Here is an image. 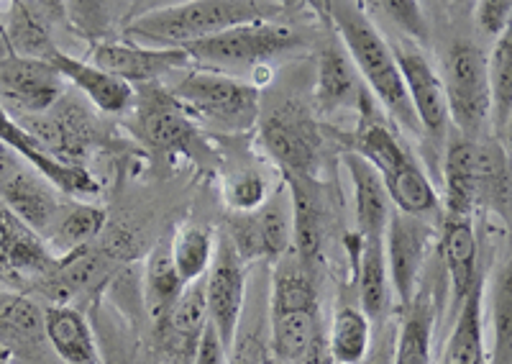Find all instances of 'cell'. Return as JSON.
I'll return each mask as SVG.
<instances>
[{"label": "cell", "mask_w": 512, "mask_h": 364, "mask_svg": "<svg viewBox=\"0 0 512 364\" xmlns=\"http://www.w3.org/2000/svg\"><path fill=\"white\" fill-rule=\"evenodd\" d=\"M280 11V3L264 0H187L131 18L123 36L141 47L182 49L233 26L274 21Z\"/></svg>", "instance_id": "cell-3"}, {"label": "cell", "mask_w": 512, "mask_h": 364, "mask_svg": "<svg viewBox=\"0 0 512 364\" xmlns=\"http://www.w3.org/2000/svg\"><path fill=\"white\" fill-rule=\"evenodd\" d=\"M190 364H228V352L223 347V341L218 339L213 323H205L203 334H200L198 347H195V354H192Z\"/></svg>", "instance_id": "cell-41"}, {"label": "cell", "mask_w": 512, "mask_h": 364, "mask_svg": "<svg viewBox=\"0 0 512 364\" xmlns=\"http://www.w3.org/2000/svg\"><path fill=\"white\" fill-rule=\"evenodd\" d=\"M438 236H441L443 265H446L448 288H451V293H448V300H451L448 318L454 321L459 306L464 303V298L479 277V239L477 229H474V218L443 213Z\"/></svg>", "instance_id": "cell-15"}, {"label": "cell", "mask_w": 512, "mask_h": 364, "mask_svg": "<svg viewBox=\"0 0 512 364\" xmlns=\"http://www.w3.org/2000/svg\"><path fill=\"white\" fill-rule=\"evenodd\" d=\"M351 152L367 159L382 177L384 190L390 195L395 211L425 218L441 208L436 188L418 159L397 139L395 129L379 113V103L364 90L359 100V124L349 136Z\"/></svg>", "instance_id": "cell-2"}, {"label": "cell", "mask_w": 512, "mask_h": 364, "mask_svg": "<svg viewBox=\"0 0 512 364\" xmlns=\"http://www.w3.org/2000/svg\"><path fill=\"white\" fill-rule=\"evenodd\" d=\"M13 213L0 208V282L8 285V239H11Z\"/></svg>", "instance_id": "cell-42"}, {"label": "cell", "mask_w": 512, "mask_h": 364, "mask_svg": "<svg viewBox=\"0 0 512 364\" xmlns=\"http://www.w3.org/2000/svg\"><path fill=\"white\" fill-rule=\"evenodd\" d=\"M205 323H208V303H205L203 277V280H195L182 288V293L175 300V306L169 308V316L162 329L169 334L172 347L177 344L180 354H187V359L192 362V354H195V347H198Z\"/></svg>", "instance_id": "cell-32"}, {"label": "cell", "mask_w": 512, "mask_h": 364, "mask_svg": "<svg viewBox=\"0 0 512 364\" xmlns=\"http://www.w3.org/2000/svg\"><path fill=\"white\" fill-rule=\"evenodd\" d=\"M180 277H177L172 257H169L167 244H159L152 249L149 259H146L144 272V300L149 308V316L154 318L157 329H162L164 321L169 316V308L175 306L177 295L182 293Z\"/></svg>", "instance_id": "cell-36"}, {"label": "cell", "mask_w": 512, "mask_h": 364, "mask_svg": "<svg viewBox=\"0 0 512 364\" xmlns=\"http://www.w3.org/2000/svg\"><path fill=\"white\" fill-rule=\"evenodd\" d=\"M356 257V277H359L361 311L372 323L382 326L390 311V277L384 265L382 239H361Z\"/></svg>", "instance_id": "cell-30"}, {"label": "cell", "mask_w": 512, "mask_h": 364, "mask_svg": "<svg viewBox=\"0 0 512 364\" xmlns=\"http://www.w3.org/2000/svg\"><path fill=\"white\" fill-rule=\"evenodd\" d=\"M269 349V306L267 293H246L239 329L228 347V364H264Z\"/></svg>", "instance_id": "cell-33"}, {"label": "cell", "mask_w": 512, "mask_h": 364, "mask_svg": "<svg viewBox=\"0 0 512 364\" xmlns=\"http://www.w3.org/2000/svg\"><path fill=\"white\" fill-rule=\"evenodd\" d=\"M303 47V36L295 29L277 21H259V24L233 26L216 36L192 42L182 52L192 59V65H203V70L228 72L259 70L282 54H290Z\"/></svg>", "instance_id": "cell-6"}, {"label": "cell", "mask_w": 512, "mask_h": 364, "mask_svg": "<svg viewBox=\"0 0 512 364\" xmlns=\"http://www.w3.org/2000/svg\"><path fill=\"white\" fill-rule=\"evenodd\" d=\"M223 198H226V206L236 216H249V213H256L267 203L269 185L259 172H236V175L226 180Z\"/></svg>", "instance_id": "cell-38"}, {"label": "cell", "mask_w": 512, "mask_h": 364, "mask_svg": "<svg viewBox=\"0 0 512 364\" xmlns=\"http://www.w3.org/2000/svg\"><path fill=\"white\" fill-rule=\"evenodd\" d=\"M436 236L438 229L428 224L425 218L392 211L390 221H387L382 236L384 265H387L390 288L395 290L400 311H408L413 306L420 280H423L425 259H428Z\"/></svg>", "instance_id": "cell-9"}, {"label": "cell", "mask_w": 512, "mask_h": 364, "mask_svg": "<svg viewBox=\"0 0 512 364\" xmlns=\"http://www.w3.org/2000/svg\"><path fill=\"white\" fill-rule=\"evenodd\" d=\"M287 98L264 103L259 111V136L269 157L285 170L287 177H310L318 162L320 136L318 121L303 98L285 93Z\"/></svg>", "instance_id": "cell-8"}, {"label": "cell", "mask_w": 512, "mask_h": 364, "mask_svg": "<svg viewBox=\"0 0 512 364\" xmlns=\"http://www.w3.org/2000/svg\"><path fill=\"white\" fill-rule=\"evenodd\" d=\"M3 34H6V21H3V16H0V44H6L3 42Z\"/></svg>", "instance_id": "cell-43"}, {"label": "cell", "mask_w": 512, "mask_h": 364, "mask_svg": "<svg viewBox=\"0 0 512 364\" xmlns=\"http://www.w3.org/2000/svg\"><path fill=\"white\" fill-rule=\"evenodd\" d=\"M264 364H285V362H280V359H277V357H272V354H269V357L264 359Z\"/></svg>", "instance_id": "cell-44"}, {"label": "cell", "mask_w": 512, "mask_h": 364, "mask_svg": "<svg viewBox=\"0 0 512 364\" xmlns=\"http://www.w3.org/2000/svg\"><path fill=\"white\" fill-rule=\"evenodd\" d=\"M479 139H466L448 129L443 144V213L472 216L477 211Z\"/></svg>", "instance_id": "cell-16"}, {"label": "cell", "mask_w": 512, "mask_h": 364, "mask_svg": "<svg viewBox=\"0 0 512 364\" xmlns=\"http://www.w3.org/2000/svg\"><path fill=\"white\" fill-rule=\"evenodd\" d=\"M246 293H249L246 262L239 257L231 239L221 234L216 241V254H213L210 270L205 275V303H208V321L213 323L226 352L239 329Z\"/></svg>", "instance_id": "cell-12"}, {"label": "cell", "mask_w": 512, "mask_h": 364, "mask_svg": "<svg viewBox=\"0 0 512 364\" xmlns=\"http://www.w3.org/2000/svg\"><path fill=\"white\" fill-rule=\"evenodd\" d=\"M438 75L451 129L466 139H482L489 126L487 54L469 39H454L443 49Z\"/></svg>", "instance_id": "cell-7"}, {"label": "cell", "mask_w": 512, "mask_h": 364, "mask_svg": "<svg viewBox=\"0 0 512 364\" xmlns=\"http://www.w3.org/2000/svg\"><path fill=\"white\" fill-rule=\"evenodd\" d=\"M507 149L497 139H479V182L477 211H495L500 218H510V159Z\"/></svg>", "instance_id": "cell-31"}, {"label": "cell", "mask_w": 512, "mask_h": 364, "mask_svg": "<svg viewBox=\"0 0 512 364\" xmlns=\"http://www.w3.org/2000/svg\"><path fill=\"white\" fill-rule=\"evenodd\" d=\"M269 306V349L285 364H300L320 326L318 285L310 265L300 262L295 252L277 259L267 290Z\"/></svg>", "instance_id": "cell-4"}, {"label": "cell", "mask_w": 512, "mask_h": 364, "mask_svg": "<svg viewBox=\"0 0 512 364\" xmlns=\"http://www.w3.org/2000/svg\"><path fill=\"white\" fill-rule=\"evenodd\" d=\"M169 95L195 121L233 134L254 129L262 111V90L216 70H190Z\"/></svg>", "instance_id": "cell-5"}, {"label": "cell", "mask_w": 512, "mask_h": 364, "mask_svg": "<svg viewBox=\"0 0 512 364\" xmlns=\"http://www.w3.org/2000/svg\"><path fill=\"white\" fill-rule=\"evenodd\" d=\"M344 165L349 170L351 185H354V211H356V226H359L361 239H382L387 221L392 216L390 195L384 190L382 177L377 175L367 159H361L359 154L346 152Z\"/></svg>", "instance_id": "cell-22"}, {"label": "cell", "mask_w": 512, "mask_h": 364, "mask_svg": "<svg viewBox=\"0 0 512 364\" xmlns=\"http://www.w3.org/2000/svg\"><path fill=\"white\" fill-rule=\"evenodd\" d=\"M44 308L26 295H0V362L11 357L24 362L44 359Z\"/></svg>", "instance_id": "cell-17"}, {"label": "cell", "mask_w": 512, "mask_h": 364, "mask_svg": "<svg viewBox=\"0 0 512 364\" xmlns=\"http://www.w3.org/2000/svg\"><path fill=\"white\" fill-rule=\"evenodd\" d=\"M226 236L246 265L259 259L277 262L285 257L292 249V200L287 185H282L277 193H269L267 203L256 213H233Z\"/></svg>", "instance_id": "cell-11"}, {"label": "cell", "mask_w": 512, "mask_h": 364, "mask_svg": "<svg viewBox=\"0 0 512 364\" xmlns=\"http://www.w3.org/2000/svg\"><path fill=\"white\" fill-rule=\"evenodd\" d=\"M326 341L333 364H364L372 349V321L356 306L336 308Z\"/></svg>", "instance_id": "cell-34"}, {"label": "cell", "mask_w": 512, "mask_h": 364, "mask_svg": "<svg viewBox=\"0 0 512 364\" xmlns=\"http://www.w3.org/2000/svg\"><path fill=\"white\" fill-rule=\"evenodd\" d=\"M451 336L443 349L441 364H487L484 344V277L479 275L474 288L454 316Z\"/></svg>", "instance_id": "cell-26"}, {"label": "cell", "mask_w": 512, "mask_h": 364, "mask_svg": "<svg viewBox=\"0 0 512 364\" xmlns=\"http://www.w3.org/2000/svg\"><path fill=\"white\" fill-rule=\"evenodd\" d=\"M285 185L292 200V252L300 262L313 267L326 236L323 200L310 177H287Z\"/></svg>", "instance_id": "cell-23"}, {"label": "cell", "mask_w": 512, "mask_h": 364, "mask_svg": "<svg viewBox=\"0 0 512 364\" xmlns=\"http://www.w3.org/2000/svg\"><path fill=\"white\" fill-rule=\"evenodd\" d=\"M44 336L64 364H100L93 329L75 306L44 308Z\"/></svg>", "instance_id": "cell-24"}, {"label": "cell", "mask_w": 512, "mask_h": 364, "mask_svg": "<svg viewBox=\"0 0 512 364\" xmlns=\"http://www.w3.org/2000/svg\"><path fill=\"white\" fill-rule=\"evenodd\" d=\"M0 198L6 203V211H11L21 224H26L39 236L47 234L64 203L59 198V190L49 185L44 177L18 170V167L0 180Z\"/></svg>", "instance_id": "cell-20"}, {"label": "cell", "mask_w": 512, "mask_h": 364, "mask_svg": "<svg viewBox=\"0 0 512 364\" xmlns=\"http://www.w3.org/2000/svg\"><path fill=\"white\" fill-rule=\"evenodd\" d=\"M108 224V213L85 200H67L54 216L47 234L41 236L54 257H67L82 247H90Z\"/></svg>", "instance_id": "cell-27"}, {"label": "cell", "mask_w": 512, "mask_h": 364, "mask_svg": "<svg viewBox=\"0 0 512 364\" xmlns=\"http://www.w3.org/2000/svg\"><path fill=\"white\" fill-rule=\"evenodd\" d=\"M6 21V42L8 54L26 59H41V62H52L59 47L52 39V26L49 16L41 13V3H11Z\"/></svg>", "instance_id": "cell-28"}, {"label": "cell", "mask_w": 512, "mask_h": 364, "mask_svg": "<svg viewBox=\"0 0 512 364\" xmlns=\"http://www.w3.org/2000/svg\"><path fill=\"white\" fill-rule=\"evenodd\" d=\"M474 21L477 29L482 31L487 39H500L505 31H510L512 18V3L510 0H482L474 6Z\"/></svg>", "instance_id": "cell-40"}, {"label": "cell", "mask_w": 512, "mask_h": 364, "mask_svg": "<svg viewBox=\"0 0 512 364\" xmlns=\"http://www.w3.org/2000/svg\"><path fill=\"white\" fill-rule=\"evenodd\" d=\"M487 88H489V124L492 131L510 152V124H512V31H505L495 39L492 54L487 57Z\"/></svg>", "instance_id": "cell-29"}, {"label": "cell", "mask_w": 512, "mask_h": 364, "mask_svg": "<svg viewBox=\"0 0 512 364\" xmlns=\"http://www.w3.org/2000/svg\"><path fill=\"white\" fill-rule=\"evenodd\" d=\"M392 54L400 67L402 83L408 90V98L413 103V111L418 116L420 134L436 147V152H443L446 136L451 124H448V108H446V93H443V83L428 54L423 47L405 36L390 42Z\"/></svg>", "instance_id": "cell-10"}, {"label": "cell", "mask_w": 512, "mask_h": 364, "mask_svg": "<svg viewBox=\"0 0 512 364\" xmlns=\"http://www.w3.org/2000/svg\"><path fill=\"white\" fill-rule=\"evenodd\" d=\"M139 134L157 154L182 152L187 149L192 136H198L190 116L177 106V100L157 88H149L141 95Z\"/></svg>", "instance_id": "cell-19"}, {"label": "cell", "mask_w": 512, "mask_h": 364, "mask_svg": "<svg viewBox=\"0 0 512 364\" xmlns=\"http://www.w3.org/2000/svg\"><path fill=\"white\" fill-rule=\"evenodd\" d=\"M0 295H3V293H0Z\"/></svg>", "instance_id": "cell-45"}, {"label": "cell", "mask_w": 512, "mask_h": 364, "mask_svg": "<svg viewBox=\"0 0 512 364\" xmlns=\"http://www.w3.org/2000/svg\"><path fill=\"white\" fill-rule=\"evenodd\" d=\"M52 65L62 75V80H70L98 111L108 113V116H118V113L134 106L136 90L123 83V80H118V77L95 67L93 62H82V59L64 54L59 49L52 57Z\"/></svg>", "instance_id": "cell-21"}, {"label": "cell", "mask_w": 512, "mask_h": 364, "mask_svg": "<svg viewBox=\"0 0 512 364\" xmlns=\"http://www.w3.org/2000/svg\"><path fill=\"white\" fill-rule=\"evenodd\" d=\"M364 6L382 11L397 26V31L410 36V42L423 44L428 39V26H425L423 8L418 3H364Z\"/></svg>", "instance_id": "cell-39"}, {"label": "cell", "mask_w": 512, "mask_h": 364, "mask_svg": "<svg viewBox=\"0 0 512 364\" xmlns=\"http://www.w3.org/2000/svg\"><path fill=\"white\" fill-rule=\"evenodd\" d=\"M487 364H512V295L510 262L500 267L492 293V354Z\"/></svg>", "instance_id": "cell-37"}, {"label": "cell", "mask_w": 512, "mask_h": 364, "mask_svg": "<svg viewBox=\"0 0 512 364\" xmlns=\"http://www.w3.org/2000/svg\"><path fill=\"white\" fill-rule=\"evenodd\" d=\"M438 321V300L431 288L420 285L413 306L402 311L395 336L392 364H433V329Z\"/></svg>", "instance_id": "cell-25"}, {"label": "cell", "mask_w": 512, "mask_h": 364, "mask_svg": "<svg viewBox=\"0 0 512 364\" xmlns=\"http://www.w3.org/2000/svg\"><path fill=\"white\" fill-rule=\"evenodd\" d=\"M216 254V236L203 224H185L169 244V257L182 285L203 280Z\"/></svg>", "instance_id": "cell-35"}, {"label": "cell", "mask_w": 512, "mask_h": 364, "mask_svg": "<svg viewBox=\"0 0 512 364\" xmlns=\"http://www.w3.org/2000/svg\"><path fill=\"white\" fill-rule=\"evenodd\" d=\"M64 95V80L52 62L41 59L0 57V108L21 116H44Z\"/></svg>", "instance_id": "cell-13"}, {"label": "cell", "mask_w": 512, "mask_h": 364, "mask_svg": "<svg viewBox=\"0 0 512 364\" xmlns=\"http://www.w3.org/2000/svg\"><path fill=\"white\" fill-rule=\"evenodd\" d=\"M364 83L351 62L336 34L318 49V65H315V100L323 113L346 111L356 108L364 95Z\"/></svg>", "instance_id": "cell-18"}, {"label": "cell", "mask_w": 512, "mask_h": 364, "mask_svg": "<svg viewBox=\"0 0 512 364\" xmlns=\"http://www.w3.org/2000/svg\"><path fill=\"white\" fill-rule=\"evenodd\" d=\"M323 16L331 21L333 34L341 39L344 49L349 52L351 62H354L356 72H359L364 88L372 93L384 113L400 126L402 131H408L410 136L420 134L418 116L413 111V103L408 98V90L402 83L400 67L392 54L390 42L379 34L374 21L369 18L364 3H351V0H338V3H320Z\"/></svg>", "instance_id": "cell-1"}, {"label": "cell", "mask_w": 512, "mask_h": 364, "mask_svg": "<svg viewBox=\"0 0 512 364\" xmlns=\"http://www.w3.org/2000/svg\"><path fill=\"white\" fill-rule=\"evenodd\" d=\"M93 65L123 83L152 85L157 80L192 67V59L182 49H154L134 42L95 44Z\"/></svg>", "instance_id": "cell-14"}]
</instances>
